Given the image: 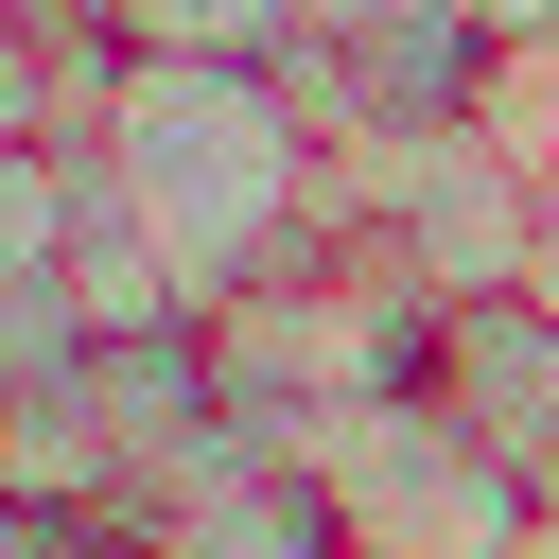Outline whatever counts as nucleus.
<instances>
[{
	"label": "nucleus",
	"mask_w": 559,
	"mask_h": 559,
	"mask_svg": "<svg viewBox=\"0 0 559 559\" xmlns=\"http://www.w3.org/2000/svg\"><path fill=\"white\" fill-rule=\"evenodd\" d=\"M87 140H105V175H122V210L157 227V262H175L192 314H210L227 280H262V262L314 227V175H332V140H314V105L280 87V52H122Z\"/></svg>",
	"instance_id": "1"
},
{
	"label": "nucleus",
	"mask_w": 559,
	"mask_h": 559,
	"mask_svg": "<svg viewBox=\"0 0 559 559\" xmlns=\"http://www.w3.org/2000/svg\"><path fill=\"white\" fill-rule=\"evenodd\" d=\"M419 402H437L489 472H524V489L559 507V297H454L437 349H419Z\"/></svg>",
	"instance_id": "2"
},
{
	"label": "nucleus",
	"mask_w": 559,
	"mask_h": 559,
	"mask_svg": "<svg viewBox=\"0 0 559 559\" xmlns=\"http://www.w3.org/2000/svg\"><path fill=\"white\" fill-rule=\"evenodd\" d=\"M297 0H122V52H280Z\"/></svg>",
	"instance_id": "3"
},
{
	"label": "nucleus",
	"mask_w": 559,
	"mask_h": 559,
	"mask_svg": "<svg viewBox=\"0 0 559 559\" xmlns=\"http://www.w3.org/2000/svg\"><path fill=\"white\" fill-rule=\"evenodd\" d=\"M367 17H402V0H297V17H280V52H349Z\"/></svg>",
	"instance_id": "4"
},
{
	"label": "nucleus",
	"mask_w": 559,
	"mask_h": 559,
	"mask_svg": "<svg viewBox=\"0 0 559 559\" xmlns=\"http://www.w3.org/2000/svg\"><path fill=\"white\" fill-rule=\"evenodd\" d=\"M35 542H52V507H17V489H0V559H35Z\"/></svg>",
	"instance_id": "5"
},
{
	"label": "nucleus",
	"mask_w": 559,
	"mask_h": 559,
	"mask_svg": "<svg viewBox=\"0 0 559 559\" xmlns=\"http://www.w3.org/2000/svg\"><path fill=\"white\" fill-rule=\"evenodd\" d=\"M52 17H70V35H122V0H52Z\"/></svg>",
	"instance_id": "6"
},
{
	"label": "nucleus",
	"mask_w": 559,
	"mask_h": 559,
	"mask_svg": "<svg viewBox=\"0 0 559 559\" xmlns=\"http://www.w3.org/2000/svg\"><path fill=\"white\" fill-rule=\"evenodd\" d=\"M524 559H559V507H542V542H524Z\"/></svg>",
	"instance_id": "7"
}]
</instances>
